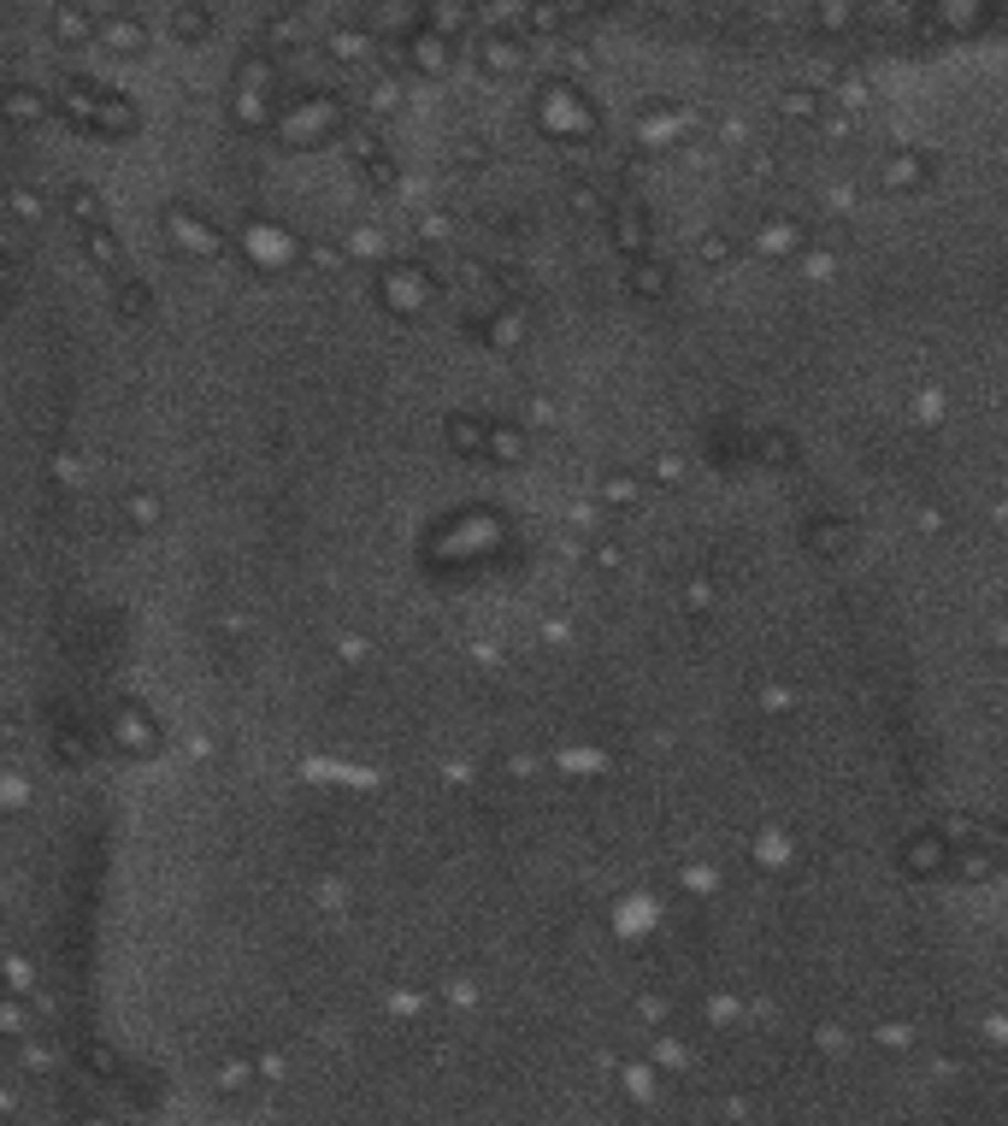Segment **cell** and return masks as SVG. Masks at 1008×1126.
<instances>
[{"instance_id": "7c38bea8", "label": "cell", "mask_w": 1008, "mask_h": 1126, "mask_svg": "<svg viewBox=\"0 0 1008 1126\" xmlns=\"http://www.w3.org/2000/svg\"><path fill=\"white\" fill-rule=\"evenodd\" d=\"M608 218H613V243H620L625 260H643L648 254V213L637 201H625V207H608Z\"/></svg>"}, {"instance_id": "7402d4cb", "label": "cell", "mask_w": 1008, "mask_h": 1126, "mask_svg": "<svg viewBox=\"0 0 1008 1126\" xmlns=\"http://www.w3.org/2000/svg\"><path fill=\"white\" fill-rule=\"evenodd\" d=\"M442 437H449V449H454L460 460H484V419H472V414H449Z\"/></svg>"}, {"instance_id": "7dc6e473", "label": "cell", "mask_w": 1008, "mask_h": 1126, "mask_svg": "<svg viewBox=\"0 0 1008 1126\" xmlns=\"http://www.w3.org/2000/svg\"><path fill=\"white\" fill-rule=\"evenodd\" d=\"M148 307V289L142 283H125V313H142Z\"/></svg>"}, {"instance_id": "1f68e13d", "label": "cell", "mask_w": 1008, "mask_h": 1126, "mask_svg": "<svg viewBox=\"0 0 1008 1126\" xmlns=\"http://www.w3.org/2000/svg\"><path fill=\"white\" fill-rule=\"evenodd\" d=\"M65 207H72L77 230H83V225H100V195L83 190V183H72V190H65Z\"/></svg>"}, {"instance_id": "836d02e7", "label": "cell", "mask_w": 1008, "mask_h": 1126, "mask_svg": "<svg viewBox=\"0 0 1008 1126\" xmlns=\"http://www.w3.org/2000/svg\"><path fill=\"white\" fill-rule=\"evenodd\" d=\"M784 856H791V838L784 832H755V867L766 873V867H779Z\"/></svg>"}, {"instance_id": "74e56055", "label": "cell", "mask_w": 1008, "mask_h": 1126, "mask_svg": "<svg viewBox=\"0 0 1008 1126\" xmlns=\"http://www.w3.org/2000/svg\"><path fill=\"white\" fill-rule=\"evenodd\" d=\"M696 254H703V260H708V266H726V260H731V254H738V243H731V236H726V230H708V236H703V243H696Z\"/></svg>"}, {"instance_id": "52a82bcc", "label": "cell", "mask_w": 1008, "mask_h": 1126, "mask_svg": "<svg viewBox=\"0 0 1008 1126\" xmlns=\"http://www.w3.org/2000/svg\"><path fill=\"white\" fill-rule=\"evenodd\" d=\"M112 743H125L130 755H153V749H160V726L142 714V703L125 696V703L112 708Z\"/></svg>"}, {"instance_id": "5bb4252c", "label": "cell", "mask_w": 1008, "mask_h": 1126, "mask_svg": "<svg viewBox=\"0 0 1008 1126\" xmlns=\"http://www.w3.org/2000/svg\"><path fill=\"white\" fill-rule=\"evenodd\" d=\"M95 42H107L112 54L136 60V54H148V24L130 19V12H112V19H100V36H95Z\"/></svg>"}, {"instance_id": "f6af8a7d", "label": "cell", "mask_w": 1008, "mask_h": 1126, "mask_svg": "<svg viewBox=\"0 0 1008 1126\" xmlns=\"http://www.w3.org/2000/svg\"><path fill=\"white\" fill-rule=\"evenodd\" d=\"M655 478H661V484H673V478H685V467H678L673 454H655Z\"/></svg>"}, {"instance_id": "f907efd6", "label": "cell", "mask_w": 1008, "mask_h": 1126, "mask_svg": "<svg viewBox=\"0 0 1008 1126\" xmlns=\"http://www.w3.org/2000/svg\"><path fill=\"white\" fill-rule=\"evenodd\" d=\"M0 201H7V190H0Z\"/></svg>"}, {"instance_id": "c3c4849f", "label": "cell", "mask_w": 1008, "mask_h": 1126, "mask_svg": "<svg viewBox=\"0 0 1008 1126\" xmlns=\"http://www.w3.org/2000/svg\"><path fill=\"white\" fill-rule=\"evenodd\" d=\"M761 708H791V690H773V685H766V690H761Z\"/></svg>"}, {"instance_id": "4316f807", "label": "cell", "mask_w": 1008, "mask_h": 1126, "mask_svg": "<svg viewBox=\"0 0 1008 1126\" xmlns=\"http://www.w3.org/2000/svg\"><path fill=\"white\" fill-rule=\"evenodd\" d=\"M637 496H643L637 472H620V467H613V472L602 478V507H613V514H631V507H637Z\"/></svg>"}, {"instance_id": "9c48e42d", "label": "cell", "mask_w": 1008, "mask_h": 1126, "mask_svg": "<svg viewBox=\"0 0 1008 1126\" xmlns=\"http://www.w3.org/2000/svg\"><path fill=\"white\" fill-rule=\"evenodd\" d=\"M401 65H407V72H419V77H442V72L454 65V47H449V36L414 30V36L401 42Z\"/></svg>"}, {"instance_id": "4dcf8cb0", "label": "cell", "mask_w": 1008, "mask_h": 1126, "mask_svg": "<svg viewBox=\"0 0 1008 1126\" xmlns=\"http://www.w3.org/2000/svg\"><path fill=\"white\" fill-rule=\"evenodd\" d=\"M213 30V12H201V7H178L172 12V36L178 42H201Z\"/></svg>"}, {"instance_id": "f35d334b", "label": "cell", "mask_w": 1008, "mask_h": 1126, "mask_svg": "<svg viewBox=\"0 0 1008 1126\" xmlns=\"http://www.w3.org/2000/svg\"><path fill=\"white\" fill-rule=\"evenodd\" d=\"M454 160L467 165V172H484V165H490V148L478 142V136H460V142H454Z\"/></svg>"}, {"instance_id": "681fc988", "label": "cell", "mask_w": 1008, "mask_h": 1126, "mask_svg": "<svg viewBox=\"0 0 1008 1126\" xmlns=\"http://www.w3.org/2000/svg\"><path fill=\"white\" fill-rule=\"evenodd\" d=\"M343 661H366V637H343Z\"/></svg>"}, {"instance_id": "277c9868", "label": "cell", "mask_w": 1008, "mask_h": 1126, "mask_svg": "<svg viewBox=\"0 0 1008 1126\" xmlns=\"http://www.w3.org/2000/svg\"><path fill=\"white\" fill-rule=\"evenodd\" d=\"M160 225H165V243H172L183 260H218V254H225V236L213 230V218H201L195 207H183V201H172V207L160 213Z\"/></svg>"}, {"instance_id": "d4e9b609", "label": "cell", "mask_w": 1008, "mask_h": 1126, "mask_svg": "<svg viewBox=\"0 0 1008 1126\" xmlns=\"http://www.w3.org/2000/svg\"><path fill=\"white\" fill-rule=\"evenodd\" d=\"M100 36V12H54V42L60 47H83V42H95Z\"/></svg>"}, {"instance_id": "d6986e66", "label": "cell", "mask_w": 1008, "mask_h": 1126, "mask_svg": "<svg viewBox=\"0 0 1008 1126\" xmlns=\"http://www.w3.org/2000/svg\"><path fill=\"white\" fill-rule=\"evenodd\" d=\"M0 118L19 130H36L47 118V95L42 89H0Z\"/></svg>"}, {"instance_id": "ba28073f", "label": "cell", "mask_w": 1008, "mask_h": 1126, "mask_svg": "<svg viewBox=\"0 0 1008 1126\" xmlns=\"http://www.w3.org/2000/svg\"><path fill=\"white\" fill-rule=\"evenodd\" d=\"M478 65H484L490 77H514V72H525V42L514 30H478Z\"/></svg>"}, {"instance_id": "83f0119b", "label": "cell", "mask_w": 1008, "mask_h": 1126, "mask_svg": "<svg viewBox=\"0 0 1008 1126\" xmlns=\"http://www.w3.org/2000/svg\"><path fill=\"white\" fill-rule=\"evenodd\" d=\"M354 95H361V107H366V112H396L401 100H407V89H401L396 77H366Z\"/></svg>"}, {"instance_id": "7a4b0ae2", "label": "cell", "mask_w": 1008, "mask_h": 1126, "mask_svg": "<svg viewBox=\"0 0 1008 1126\" xmlns=\"http://www.w3.org/2000/svg\"><path fill=\"white\" fill-rule=\"evenodd\" d=\"M532 112H537V125L555 136V142H590L596 136V107L585 100V89H578L572 77H549L537 89L532 100Z\"/></svg>"}, {"instance_id": "b9f144b4", "label": "cell", "mask_w": 1008, "mask_h": 1126, "mask_svg": "<svg viewBox=\"0 0 1008 1126\" xmlns=\"http://www.w3.org/2000/svg\"><path fill=\"white\" fill-rule=\"evenodd\" d=\"M761 454L779 460V467H791V437H784V431H779V437H761Z\"/></svg>"}, {"instance_id": "d6a6232c", "label": "cell", "mask_w": 1008, "mask_h": 1126, "mask_svg": "<svg viewBox=\"0 0 1008 1126\" xmlns=\"http://www.w3.org/2000/svg\"><path fill=\"white\" fill-rule=\"evenodd\" d=\"M678 884H685L690 897H708L714 884H720V873H714V861H685L678 867Z\"/></svg>"}, {"instance_id": "8fae6325", "label": "cell", "mask_w": 1008, "mask_h": 1126, "mask_svg": "<svg viewBox=\"0 0 1008 1126\" xmlns=\"http://www.w3.org/2000/svg\"><path fill=\"white\" fill-rule=\"evenodd\" d=\"M926 178H932V160H926V153H914V148H897V153H884V160H879V183L891 195H909Z\"/></svg>"}, {"instance_id": "2e32d148", "label": "cell", "mask_w": 1008, "mask_h": 1126, "mask_svg": "<svg viewBox=\"0 0 1008 1126\" xmlns=\"http://www.w3.org/2000/svg\"><path fill=\"white\" fill-rule=\"evenodd\" d=\"M955 879L962 884H985V879H997V844H985V838H962V849H955Z\"/></svg>"}, {"instance_id": "603a6c76", "label": "cell", "mask_w": 1008, "mask_h": 1126, "mask_svg": "<svg viewBox=\"0 0 1008 1126\" xmlns=\"http://www.w3.org/2000/svg\"><path fill=\"white\" fill-rule=\"evenodd\" d=\"M77 243H83V254H89L95 266H107L112 278L125 271V248H118V236H112L107 225H83V230H77Z\"/></svg>"}, {"instance_id": "9a60e30c", "label": "cell", "mask_w": 1008, "mask_h": 1126, "mask_svg": "<svg viewBox=\"0 0 1008 1126\" xmlns=\"http://www.w3.org/2000/svg\"><path fill=\"white\" fill-rule=\"evenodd\" d=\"M484 460H495V467H519L525 460V431L514 419H484Z\"/></svg>"}, {"instance_id": "e0dca14e", "label": "cell", "mask_w": 1008, "mask_h": 1126, "mask_svg": "<svg viewBox=\"0 0 1008 1126\" xmlns=\"http://www.w3.org/2000/svg\"><path fill=\"white\" fill-rule=\"evenodd\" d=\"M773 112L784 118V125H819L826 118V95H819V83L808 89V83H796V89H784L773 100Z\"/></svg>"}, {"instance_id": "5b68a950", "label": "cell", "mask_w": 1008, "mask_h": 1126, "mask_svg": "<svg viewBox=\"0 0 1008 1126\" xmlns=\"http://www.w3.org/2000/svg\"><path fill=\"white\" fill-rule=\"evenodd\" d=\"M243 248H248V260L266 271V278H278V271H289L301 260V243L289 236L283 225H271V218H248V230H243Z\"/></svg>"}, {"instance_id": "484cf974", "label": "cell", "mask_w": 1008, "mask_h": 1126, "mask_svg": "<svg viewBox=\"0 0 1008 1126\" xmlns=\"http://www.w3.org/2000/svg\"><path fill=\"white\" fill-rule=\"evenodd\" d=\"M625 289H631V296H643V301H661L666 289H673V278H666V266H661V260H631Z\"/></svg>"}, {"instance_id": "60d3db41", "label": "cell", "mask_w": 1008, "mask_h": 1126, "mask_svg": "<svg viewBox=\"0 0 1008 1126\" xmlns=\"http://www.w3.org/2000/svg\"><path fill=\"white\" fill-rule=\"evenodd\" d=\"M414 236H419V243H437V236H449V218H442V213H419Z\"/></svg>"}, {"instance_id": "30bf717a", "label": "cell", "mask_w": 1008, "mask_h": 1126, "mask_svg": "<svg viewBox=\"0 0 1008 1126\" xmlns=\"http://www.w3.org/2000/svg\"><path fill=\"white\" fill-rule=\"evenodd\" d=\"M755 254H766V260H802V254H808V236H802L796 218H761L755 225Z\"/></svg>"}, {"instance_id": "6da1fadb", "label": "cell", "mask_w": 1008, "mask_h": 1126, "mask_svg": "<svg viewBox=\"0 0 1008 1126\" xmlns=\"http://www.w3.org/2000/svg\"><path fill=\"white\" fill-rule=\"evenodd\" d=\"M442 289H449V283H442V271H431L425 260H384L378 266V301L396 319H425Z\"/></svg>"}, {"instance_id": "7bdbcfd3", "label": "cell", "mask_w": 1008, "mask_h": 1126, "mask_svg": "<svg viewBox=\"0 0 1008 1126\" xmlns=\"http://www.w3.org/2000/svg\"><path fill=\"white\" fill-rule=\"evenodd\" d=\"M532 425H543V431H555V425H560V414H555V401H549V396H537V401H532Z\"/></svg>"}, {"instance_id": "ffe728a7", "label": "cell", "mask_w": 1008, "mask_h": 1126, "mask_svg": "<svg viewBox=\"0 0 1008 1126\" xmlns=\"http://www.w3.org/2000/svg\"><path fill=\"white\" fill-rule=\"evenodd\" d=\"M944 844L950 838H937V832H920V838L902 849V867H909V873H920V879H932V873H944Z\"/></svg>"}, {"instance_id": "cb8c5ba5", "label": "cell", "mask_w": 1008, "mask_h": 1126, "mask_svg": "<svg viewBox=\"0 0 1008 1126\" xmlns=\"http://www.w3.org/2000/svg\"><path fill=\"white\" fill-rule=\"evenodd\" d=\"M118 519L130 525V532H160V519H165V507L153 490H130L125 502H118Z\"/></svg>"}, {"instance_id": "ab89813d", "label": "cell", "mask_w": 1008, "mask_h": 1126, "mask_svg": "<svg viewBox=\"0 0 1008 1126\" xmlns=\"http://www.w3.org/2000/svg\"><path fill=\"white\" fill-rule=\"evenodd\" d=\"M266 30H271V42H296L301 19H296V12H271V19H266Z\"/></svg>"}, {"instance_id": "bcb514c9", "label": "cell", "mask_w": 1008, "mask_h": 1126, "mask_svg": "<svg viewBox=\"0 0 1008 1126\" xmlns=\"http://www.w3.org/2000/svg\"><path fill=\"white\" fill-rule=\"evenodd\" d=\"M19 738H24V726L7 714V720H0V749H19Z\"/></svg>"}, {"instance_id": "d590c367", "label": "cell", "mask_w": 1008, "mask_h": 1126, "mask_svg": "<svg viewBox=\"0 0 1008 1126\" xmlns=\"http://www.w3.org/2000/svg\"><path fill=\"white\" fill-rule=\"evenodd\" d=\"M0 985H7V991H30V985H36V967H30L24 955H7V962H0Z\"/></svg>"}, {"instance_id": "ac0fdd59", "label": "cell", "mask_w": 1008, "mask_h": 1126, "mask_svg": "<svg viewBox=\"0 0 1008 1126\" xmlns=\"http://www.w3.org/2000/svg\"><path fill=\"white\" fill-rule=\"evenodd\" d=\"M343 142H348V160H354V165H366V172L389 165V153H384V130L372 125V118H354V125L343 130Z\"/></svg>"}, {"instance_id": "8992f818", "label": "cell", "mask_w": 1008, "mask_h": 1126, "mask_svg": "<svg viewBox=\"0 0 1008 1126\" xmlns=\"http://www.w3.org/2000/svg\"><path fill=\"white\" fill-rule=\"evenodd\" d=\"M685 112L673 107V100H643L637 112H631V142H637L643 153H655V148H673V142H685Z\"/></svg>"}, {"instance_id": "ee69618b", "label": "cell", "mask_w": 1008, "mask_h": 1126, "mask_svg": "<svg viewBox=\"0 0 1008 1126\" xmlns=\"http://www.w3.org/2000/svg\"><path fill=\"white\" fill-rule=\"evenodd\" d=\"M12 289H19V266H12V260H7V254H0V301H7V296H12Z\"/></svg>"}, {"instance_id": "3957f363", "label": "cell", "mask_w": 1008, "mask_h": 1126, "mask_svg": "<svg viewBox=\"0 0 1008 1126\" xmlns=\"http://www.w3.org/2000/svg\"><path fill=\"white\" fill-rule=\"evenodd\" d=\"M278 130H283V142L313 148V142H324V136L348 130V107H343V100H336L331 89H307V95H301V107H289V112L278 118Z\"/></svg>"}, {"instance_id": "4fadbf2b", "label": "cell", "mask_w": 1008, "mask_h": 1126, "mask_svg": "<svg viewBox=\"0 0 1008 1126\" xmlns=\"http://www.w3.org/2000/svg\"><path fill=\"white\" fill-rule=\"evenodd\" d=\"M324 54H331L336 65H361L366 54H378V36H372L366 24H354V19H348V24H336L331 36H324Z\"/></svg>"}, {"instance_id": "f546056e", "label": "cell", "mask_w": 1008, "mask_h": 1126, "mask_svg": "<svg viewBox=\"0 0 1008 1126\" xmlns=\"http://www.w3.org/2000/svg\"><path fill=\"white\" fill-rule=\"evenodd\" d=\"M7 207H12V218H24V225H42L47 218V201H42V190H30V183L7 190Z\"/></svg>"}, {"instance_id": "f1b7e54d", "label": "cell", "mask_w": 1008, "mask_h": 1126, "mask_svg": "<svg viewBox=\"0 0 1008 1126\" xmlns=\"http://www.w3.org/2000/svg\"><path fill=\"white\" fill-rule=\"evenodd\" d=\"M567 207H572L578 218H590V225H596V218H608V195H602V190H596V183H590V178H578V183H572V190H567Z\"/></svg>"}, {"instance_id": "e575fe53", "label": "cell", "mask_w": 1008, "mask_h": 1126, "mask_svg": "<svg viewBox=\"0 0 1008 1126\" xmlns=\"http://www.w3.org/2000/svg\"><path fill=\"white\" fill-rule=\"evenodd\" d=\"M30 808V779L24 773H0V814Z\"/></svg>"}, {"instance_id": "44dd1931", "label": "cell", "mask_w": 1008, "mask_h": 1126, "mask_svg": "<svg viewBox=\"0 0 1008 1126\" xmlns=\"http://www.w3.org/2000/svg\"><path fill=\"white\" fill-rule=\"evenodd\" d=\"M808 549H819V555H844L849 549V537H856V525L849 519H837V514H819V519H808Z\"/></svg>"}, {"instance_id": "8d00e7d4", "label": "cell", "mask_w": 1008, "mask_h": 1126, "mask_svg": "<svg viewBox=\"0 0 1008 1126\" xmlns=\"http://www.w3.org/2000/svg\"><path fill=\"white\" fill-rule=\"evenodd\" d=\"M590 567H596V572H620V567H625V549H620L613 537H596V543H590Z\"/></svg>"}]
</instances>
